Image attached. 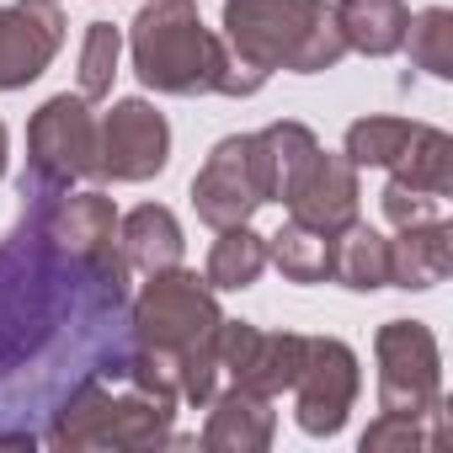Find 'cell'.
Segmentation results:
<instances>
[{
	"mask_svg": "<svg viewBox=\"0 0 453 453\" xmlns=\"http://www.w3.org/2000/svg\"><path fill=\"white\" fill-rule=\"evenodd\" d=\"M128 357L123 273L43 219L0 241V437H33L70 395Z\"/></svg>",
	"mask_w": 453,
	"mask_h": 453,
	"instance_id": "obj_1",
	"label": "cell"
},
{
	"mask_svg": "<svg viewBox=\"0 0 453 453\" xmlns=\"http://www.w3.org/2000/svg\"><path fill=\"white\" fill-rule=\"evenodd\" d=\"M134 54H139V75L160 91H246L230 75V59L219 54V43L203 33V22L181 6H150L134 22Z\"/></svg>",
	"mask_w": 453,
	"mask_h": 453,
	"instance_id": "obj_2",
	"label": "cell"
},
{
	"mask_svg": "<svg viewBox=\"0 0 453 453\" xmlns=\"http://www.w3.org/2000/svg\"><path fill=\"white\" fill-rule=\"evenodd\" d=\"M230 33L257 65L320 70L342 54L336 27L315 0H230Z\"/></svg>",
	"mask_w": 453,
	"mask_h": 453,
	"instance_id": "obj_3",
	"label": "cell"
},
{
	"mask_svg": "<svg viewBox=\"0 0 453 453\" xmlns=\"http://www.w3.org/2000/svg\"><path fill=\"white\" fill-rule=\"evenodd\" d=\"M192 192H197V213L208 224H241L257 203H267L257 139H224Z\"/></svg>",
	"mask_w": 453,
	"mask_h": 453,
	"instance_id": "obj_4",
	"label": "cell"
},
{
	"mask_svg": "<svg viewBox=\"0 0 453 453\" xmlns=\"http://www.w3.org/2000/svg\"><path fill=\"white\" fill-rule=\"evenodd\" d=\"M33 150H38L33 165L49 181H70V176L91 171L96 160H91V118H86V107L70 102V96L49 102L38 112V123H33Z\"/></svg>",
	"mask_w": 453,
	"mask_h": 453,
	"instance_id": "obj_5",
	"label": "cell"
},
{
	"mask_svg": "<svg viewBox=\"0 0 453 453\" xmlns=\"http://www.w3.org/2000/svg\"><path fill=\"white\" fill-rule=\"evenodd\" d=\"M102 171H112L118 181H139L155 176L165 165V123L144 107V102H123L107 118V144H102Z\"/></svg>",
	"mask_w": 453,
	"mask_h": 453,
	"instance_id": "obj_6",
	"label": "cell"
},
{
	"mask_svg": "<svg viewBox=\"0 0 453 453\" xmlns=\"http://www.w3.org/2000/svg\"><path fill=\"white\" fill-rule=\"evenodd\" d=\"M54 49H59V17L54 12H33V6L0 12V86L33 81Z\"/></svg>",
	"mask_w": 453,
	"mask_h": 453,
	"instance_id": "obj_7",
	"label": "cell"
},
{
	"mask_svg": "<svg viewBox=\"0 0 453 453\" xmlns=\"http://www.w3.org/2000/svg\"><path fill=\"white\" fill-rule=\"evenodd\" d=\"M336 33L347 38V43H357V49H368V54H389V49H400V38H405V6L400 0H347V6H336Z\"/></svg>",
	"mask_w": 453,
	"mask_h": 453,
	"instance_id": "obj_8",
	"label": "cell"
},
{
	"mask_svg": "<svg viewBox=\"0 0 453 453\" xmlns=\"http://www.w3.org/2000/svg\"><path fill=\"white\" fill-rule=\"evenodd\" d=\"M389 267L400 273L405 288H426L448 273V235H442V224H432V230H411L405 224V241L400 251L389 257Z\"/></svg>",
	"mask_w": 453,
	"mask_h": 453,
	"instance_id": "obj_9",
	"label": "cell"
},
{
	"mask_svg": "<svg viewBox=\"0 0 453 453\" xmlns=\"http://www.w3.org/2000/svg\"><path fill=\"white\" fill-rule=\"evenodd\" d=\"M123 235H128V257H134L144 273L171 267V262H176V251H181L176 224H171V213H165V208H139V213L123 224Z\"/></svg>",
	"mask_w": 453,
	"mask_h": 453,
	"instance_id": "obj_10",
	"label": "cell"
},
{
	"mask_svg": "<svg viewBox=\"0 0 453 453\" xmlns=\"http://www.w3.org/2000/svg\"><path fill=\"white\" fill-rule=\"evenodd\" d=\"M262 262H267L262 241H257V235H246V230H230V235L219 241V251H213L208 278H213L219 288H246V283L262 273Z\"/></svg>",
	"mask_w": 453,
	"mask_h": 453,
	"instance_id": "obj_11",
	"label": "cell"
},
{
	"mask_svg": "<svg viewBox=\"0 0 453 453\" xmlns=\"http://www.w3.org/2000/svg\"><path fill=\"white\" fill-rule=\"evenodd\" d=\"M411 134H416V128H405V123L373 118V123H357V128L347 134V150H352V160H357V165H389V160H400V155H405Z\"/></svg>",
	"mask_w": 453,
	"mask_h": 453,
	"instance_id": "obj_12",
	"label": "cell"
},
{
	"mask_svg": "<svg viewBox=\"0 0 453 453\" xmlns=\"http://www.w3.org/2000/svg\"><path fill=\"white\" fill-rule=\"evenodd\" d=\"M336 273H342L352 288H373V283H384V273H389V251H384V241H379L373 230H352V235L342 241Z\"/></svg>",
	"mask_w": 453,
	"mask_h": 453,
	"instance_id": "obj_13",
	"label": "cell"
},
{
	"mask_svg": "<svg viewBox=\"0 0 453 453\" xmlns=\"http://www.w3.org/2000/svg\"><path fill=\"white\" fill-rule=\"evenodd\" d=\"M112 65H118V33L112 27H91L86 33V59H81V86L86 96H102L112 86Z\"/></svg>",
	"mask_w": 453,
	"mask_h": 453,
	"instance_id": "obj_14",
	"label": "cell"
},
{
	"mask_svg": "<svg viewBox=\"0 0 453 453\" xmlns=\"http://www.w3.org/2000/svg\"><path fill=\"white\" fill-rule=\"evenodd\" d=\"M278 262H283V273H294V278H320V273L331 267V251H326V241L304 235V224H299V230L278 235Z\"/></svg>",
	"mask_w": 453,
	"mask_h": 453,
	"instance_id": "obj_15",
	"label": "cell"
},
{
	"mask_svg": "<svg viewBox=\"0 0 453 453\" xmlns=\"http://www.w3.org/2000/svg\"><path fill=\"white\" fill-rule=\"evenodd\" d=\"M416 59L432 75H448V12H426L416 27Z\"/></svg>",
	"mask_w": 453,
	"mask_h": 453,
	"instance_id": "obj_16",
	"label": "cell"
},
{
	"mask_svg": "<svg viewBox=\"0 0 453 453\" xmlns=\"http://www.w3.org/2000/svg\"><path fill=\"white\" fill-rule=\"evenodd\" d=\"M0 165H6V134H0Z\"/></svg>",
	"mask_w": 453,
	"mask_h": 453,
	"instance_id": "obj_17",
	"label": "cell"
}]
</instances>
